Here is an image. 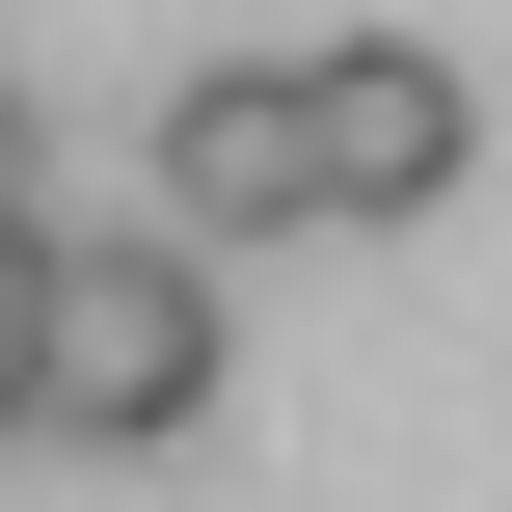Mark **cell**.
<instances>
[{
	"label": "cell",
	"mask_w": 512,
	"mask_h": 512,
	"mask_svg": "<svg viewBox=\"0 0 512 512\" xmlns=\"http://www.w3.org/2000/svg\"><path fill=\"white\" fill-rule=\"evenodd\" d=\"M135 243H189V270H270V243H324V162H297V54H189L162 81V135H135Z\"/></svg>",
	"instance_id": "2"
},
{
	"label": "cell",
	"mask_w": 512,
	"mask_h": 512,
	"mask_svg": "<svg viewBox=\"0 0 512 512\" xmlns=\"http://www.w3.org/2000/svg\"><path fill=\"white\" fill-rule=\"evenodd\" d=\"M297 162H324V216H432V189L486 162V81H459L432 27H324V54H297Z\"/></svg>",
	"instance_id": "3"
},
{
	"label": "cell",
	"mask_w": 512,
	"mask_h": 512,
	"mask_svg": "<svg viewBox=\"0 0 512 512\" xmlns=\"http://www.w3.org/2000/svg\"><path fill=\"white\" fill-rule=\"evenodd\" d=\"M0 432H27V216H0Z\"/></svg>",
	"instance_id": "4"
},
{
	"label": "cell",
	"mask_w": 512,
	"mask_h": 512,
	"mask_svg": "<svg viewBox=\"0 0 512 512\" xmlns=\"http://www.w3.org/2000/svg\"><path fill=\"white\" fill-rule=\"evenodd\" d=\"M0 216H27V81H0Z\"/></svg>",
	"instance_id": "5"
},
{
	"label": "cell",
	"mask_w": 512,
	"mask_h": 512,
	"mask_svg": "<svg viewBox=\"0 0 512 512\" xmlns=\"http://www.w3.org/2000/svg\"><path fill=\"white\" fill-rule=\"evenodd\" d=\"M243 405V324H216V270L189 243H27V432H81V459H162V432H216Z\"/></svg>",
	"instance_id": "1"
}]
</instances>
